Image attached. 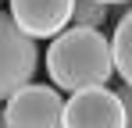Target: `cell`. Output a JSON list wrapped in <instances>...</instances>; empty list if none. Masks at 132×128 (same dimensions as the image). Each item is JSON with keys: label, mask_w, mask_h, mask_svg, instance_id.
<instances>
[{"label": "cell", "mask_w": 132, "mask_h": 128, "mask_svg": "<svg viewBox=\"0 0 132 128\" xmlns=\"http://www.w3.org/2000/svg\"><path fill=\"white\" fill-rule=\"evenodd\" d=\"M46 75L54 78L57 89L68 93L107 85V78L114 75L111 43L100 36V29H86V25L61 29L46 50Z\"/></svg>", "instance_id": "1"}, {"label": "cell", "mask_w": 132, "mask_h": 128, "mask_svg": "<svg viewBox=\"0 0 132 128\" xmlns=\"http://www.w3.org/2000/svg\"><path fill=\"white\" fill-rule=\"evenodd\" d=\"M64 100L54 85L25 82L4 103V128H61Z\"/></svg>", "instance_id": "2"}, {"label": "cell", "mask_w": 132, "mask_h": 128, "mask_svg": "<svg viewBox=\"0 0 132 128\" xmlns=\"http://www.w3.org/2000/svg\"><path fill=\"white\" fill-rule=\"evenodd\" d=\"M36 61H39L36 39H29L11 21V14H0V100H7L25 82H32Z\"/></svg>", "instance_id": "3"}, {"label": "cell", "mask_w": 132, "mask_h": 128, "mask_svg": "<svg viewBox=\"0 0 132 128\" xmlns=\"http://www.w3.org/2000/svg\"><path fill=\"white\" fill-rule=\"evenodd\" d=\"M61 128H125L121 96L107 85H93L71 93V100L61 110Z\"/></svg>", "instance_id": "4"}, {"label": "cell", "mask_w": 132, "mask_h": 128, "mask_svg": "<svg viewBox=\"0 0 132 128\" xmlns=\"http://www.w3.org/2000/svg\"><path fill=\"white\" fill-rule=\"evenodd\" d=\"M75 0H11V21L29 39H54L71 21Z\"/></svg>", "instance_id": "5"}, {"label": "cell", "mask_w": 132, "mask_h": 128, "mask_svg": "<svg viewBox=\"0 0 132 128\" xmlns=\"http://www.w3.org/2000/svg\"><path fill=\"white\" fill-rule=\"evenodd\" d=\"M107 43H111V64H114V71L132 89V11H125V18L114 25V36Z\"/></svg>", "instance_id": "6"}, {"label": "cell", "mask_w": 132, "mask_h": 128, "mask_svg": "<svg viewBox=\"0 0 132 128\" xmlns=\"http://www.w3.org/2000/svg\"><path fill=\"white\" fill-rule=\"evenodd\" d=\"M104 18H107V4H100V0H75V7H71V21L75 25L100 29Z\"/></svg>", "instance_id": "7"}, {"label": "cell", "mask_w": 132, "mask_h": 128, "mask_svg": "<svg viewBox=\"0 0 132 128\" xmlns=\"http://www.w3.org/2000/svg\"><path fill=\"white\" fill-rule=\"evenodd\" d=\"M121 110H125V128H132V89L121 93Z\"/></svg>", "instance_id": "8"}, {"label": "cell", "mask_w": 132, "mask_h": 128, "mask_svg": "<svg viewBox=\"0 0 132 128\" xmlns=\"http://www.w3.org/2000/svg\"><path fill=\"white\" fill-rule=\"evenodd\" d=\"M100 4H107V7H111V4H125V0H100Z\"/></svg>", "instance_id": "9"}]
</instances>
